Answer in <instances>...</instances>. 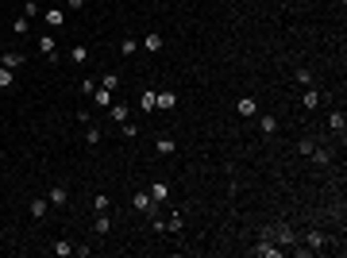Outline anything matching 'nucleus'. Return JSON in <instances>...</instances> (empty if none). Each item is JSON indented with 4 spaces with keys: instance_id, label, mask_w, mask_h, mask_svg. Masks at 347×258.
Listing matches in <instances>:
<instances>
[{
    "instance_id": "obj_1",
    "label": "nucleus",
    "mask_w": 347,
    "mask_h": 258,
    "mask_svg": "<svg viewBox=\"0 0 347 258\" xmlns=\"http://www.w3.org/2000/svg\"><path fill=\"white\" fill-rule=\"evenodd\" d=\"M236 108H239V116H247V120H251V116H258V101H255V97H243Z\"/></svg>"
},
{
    "instance_id": "obj_2",
    "label": "nucleus",
    "mask_w": 347,
    "mask_h": 258,
    "mask_svg": "<svg viewBox=\"0 0 347 258\" xmlns=\"http://www.w3.org/2000/svg\"><path fill=\"white\" fill-rule=\"evenodd\" d=\"M108 108H112L108 116H112L116 123H128V116H131V108H128V104H108Z\"/></svg>"
},
{
    "instance_id": "obj_3",
    "label": "nucleus",
    "mask_w": 347,
    "mask_h": 258,
    "mask_svg": "<svg viewBox=\"0 0 347 258\" xmlns=\"http://www.w3.org/2000/svg\"><path fill=\"white\" fill-rule=\"evenodd\" d=\"M0 66H8V69H19V66H23V54H16V51L0 54Z\"/></svg>"
},
{
    "instance_id": "obj_4",
    "label": "nucleus",
    "mask_w": 347,
    "mask_h": 258,
    "mask_svg": "<svg viewBox=\"0 0 347 258\" xmlns=\"http://www.w3.org/2000/svg\"><path fill=\"white\" fill-rule=\"evenodd\" d=\"M174 104H178V97H174V93H158V101H154V108H162V112H170Z\"/></svg>"
},
{
    "instance_id": "obj_5",
    "label": "nucleus",
    "mask_w": 347,
    "mask_h": 258,
    "mask_svg": "<svg viewBox=\"0 0 347 258\" xmlns=\"http://www.w3.org/2000/svg\"><path fill=\"white\" fill-rule=\"evenodd\" d=\"M39 51L47 54V58H54V51H58V43H54V35H43V39H39Z\"/></svg>"
},
{
    "instance_id": "obj_6",
    "label": "nucleus",
    "mask_w": 347,
    "mask_h": 258,
    "mask_svg": "<svg viewBox=\"0 0 347 258\" xmlns=\"http://www.w3.org/2000/svg\"><path fill=\"white\" fill-rule=\"evenodd\" d=\"M131 205H135V212H150V193H135Z\"/></svg>"
},
{
    "instance_id": "obj_7",
    "label": "nucleus",
    "mask_w": 347,
    "mask_h": 258,
    "mask_svg": "<svg viewBox=\"0 0 347 258\" xmlns=\"http://www.w3.org/2000/svg\"><path fill=\"white\" fill-rule=\"evenodd\" d=\"M143 47H147V51H162V35H158V31H150L147 39H143Z\"/></svg>"
},
{
    "instance_id": "obj_8",
    "label": "nucleus",
    "mask_w": 347,
    "mask_h": 258,
    "mask_svg": "<svg viewBox=\"0 0 347 258\" xmlns=\"http://www.w3.org/2000/svg\"><path fill=\"white\" fill-rule=\"evenodd\" d=\"M93 227H97V235H108V231H112V220H108V216L100 212V216H97V224H93Z\"/></svg>"
},
{
    "instance_id": "obj_9",
    "label": "nucleus",
    "mask_w": 347,
    "mask_h": 258,
    "mask_svg": "<svg viewBox=\"0 0 347 258\" xmlns=\"http://www.w3.org/2000/svg\"><path fill=\"white\" fill-rule=\"evenodd\" d=\"M93 101L108 108V104H112V89H93Z\"/></svg>"
},
{
    "instance_id": "obj_10",
    "label": "nucleus",
    "mask_w": 347,
    "mask_h": 258,
    "mask_svg": "<svg viewBox=\"0 0 347 258\" xmlns=\"http://www.w3.org/2000/svg\"><path fill=\"white\" fill-rule=\"evenodd\" d=\"M328 127H332V131H340V135H344V112H332V116H328Z\"/></svg>"
},
{
    "instance_id": "obj_11",
    "label": "nucleus",
    "mask_w": 347,
    "mask_h": 258,
    "mask_svg": "<svg viewBox=\"0 0 347 258\" xmlns=\"http://www.w3.org/2000/svg\"><path fill=\"white\" fill-rule=\"evenodd\" d=\"M170 197V185H150V201H166Z\"/></svg>"
},
{
    "instance_id": "obj_12",
    "label": "nucleus",
    "mask_w": 347,
    "mask_h": 258,
    "mask_svg": "<svg viewBox=\"0 0 347 258\" xmlns=\"http://www.w3.org/2000/svg\"><path fill=\"white\" fill-rule=\"evenodd\" d=\"M66 197H70L66 185H54V189H50V201H54V205H66Z\"/></svg>"
},
{
    "instance_id": "obj_13",
    "label": "nucleus",
    "mask_w": 347,
    "mask_h": 258,
    "mask_svg": "<svg viewBox=\"0 0 347 258\" xmlns=\"http://www.w3.org/2000/svg\"><path fill=\"white\" fill-rule=\"evenodd\" d=\"M12 73H16V69H8V66H0V89H12V81H16Z\"/></svg>"
},
{
    "instance_id": "obj_14",
    "label": "nucleus",
    "mask_w": 347,
    "mask_h": 258,
    "mask_svg": "<svg viewBox=\"0 0 347 258\" xmlns=\"http://www.w3.org/2000/svg\"><path fill=\"white\" fill-rule=\"evenodd\" d=\"M154 101H158V93H143V97H139V108H143V112H154Z\"/></svg>"
},
{
    "instance_id": "obj_15",
    "label": "nucleus",
    "mask_w": 347,
    "mask_h": 258,
    "mask_svg": "<svg viewBox=\"0 0 347 258\" xmlns=\"http://www.w3.org/2000/svg\"><path fill=\"white\" fill-rule=\"evenodd\" d=\"M70 62H89V47H73L70 51Z\"/></svg>"
},
{
    "instance_id": "obj_16",
    "label": "nucleus",
    "mask_w": 347,
    "mask_h": 258,
    "mask_svg": "<svg viewBox=\"0 0 347 258\" xmlns=\"http://www.w3.org/2000/svg\"><path fill=\"white\" fill-rule=\"evenodd\" d=\"M258 127H262V131H266V135H270V131H274V127H278V120H274V116H258Z\"/></svg>"
},
{
    "instance_id": "obj_17",
    "label": "nucleus",
    "mask_w": 347,
    "mask_h": 258,
    "mask_svg": "<svg viewBox=\"0 0 347 258\" xmlns=\"http://www.w3.org/2000/svg\"><path fill=\"white\" fill-rule=\"evenodd\" d=\"M166 227H170V231H182V227H185V220H182L178 212H170V220H166Z\"/></svg>"
},
{
    "instance_id": "obj_18",
    "label": "nucleus",
    "mask_w": 347,
    "mask_h": 258,
    "mask_svg": "<svg viewBox=\"0 0 347 258\" xmlns=\"http://www.w3.org/2000/svg\"><path fill=\"white\" fill-rule=\"evenodd\" d=\"M47 23H50V27H62V8H50V12H47Z\"/></svg>"
},
{
    "instance_id": "obj_19",
    "label": "nucleus",
    "mask_w": 347,
    "mask_h": 258,
    "mask_svg": "<svg viewBox=\"0 0 347 258\" xmlns=\"http://www.w3.org/2000/svg\"><path fill=\"white\" fill-rule=\"evenodd\" d=\"M31 216L43 220V216H47V201H31Z\"/></svg>"
},
{
    "instance_id": "obj_20",
    "label": "nucleus",
    "mask_w": 347,
    "mask_h": 258,
    "mask_svg": "<svg viewBox=\"0 0 347 258\" xmlns=\"http://www.w3.org/2000/svg\"><path fill=\"white\" fill-rule=\"evenodd\" d=\"M301 104H305V108H316V104H320V93H312V89H309V93L301 97Z\"/></svg>"
},
{
    "instance_id": "obj_21",
    "label": "nucleus",
    "mask_w": 347,
    "mask_h": 258,
    "mask_svg": "<svg viewBox=\"0 0 347 258\" xmlns=\"http://www.w3.org/2000/svg\"><path fill=\"white\" fill-rule=\"evenodd\" d=\"M154 147H158V155H174V139H158Z\"/></svg>"
},
{
    "instance_id": "obj_22",
    "label": "nucleus",
    "mask_w": 347,
    "mask_h": 258,
    "mask_svg": "<svg viewBox=\"0 0 347 258\" xmlns=\"http://www.w3.org/2000/svg\"><path fill=\"white\" fill-rule=\"evenodd\" d=\"M120 51H124V54H128V58H131V54L139 51V43H135V39H124V43H120Z\"/></svg>"
},
{
    "instance_id": "obj_23",
    "label": "nucleus",
    "mask_w": 347,
    "mask_h": 258,
    "mask_svg": "<svg viewBox=\"0 0 347 258\" xmlns=\"http://www.w3.org/2000/svg\"><path fill=\"white\" fill-rule=\"evenodd\" d=\"M23 16H27V19H35V16H39V4H35V0H27V4H23Z\"/></svg>"
},
{
    "instance_id": "obj_24",
    "label": "nucleus",
    "mask_w": 347,
    "mask_h": 258,
    "mask_svg": "<svg viewBox=\"0 0 347 258\" xmlns=\"http://www.w3.org/2000/svg\"><path fill=\"white\" fill-rule=\"evenodd\" d=\"M12 31H16V35H27V16H19V19L12 23Z\"/></svg>"
},
{
    "instance_id": "obj_25",
    "label": "nucleus",
    "mask_w": 347,
    "mask_h": 258,
    "mask_svg": "<svg viewBox=\"0 0 347 258\" xmlns=\"http://www.w3.org/2000/svg\"><path fill=\"white\" fill-rule=\"evenodd\" d=\"M116 85H120V77H116V73H104V81H100V89H116Z\"/></svg>"
},
{
    "instance_id": "obj_26",
    "label": "nucleus",
    "mask_w": 347,
    "mask_h": 258,
    "mask_svg": "<svg viewBox=\"0 0 347 258\" xmlns=\"http://www.w3.org/2000/svg\"><path fill=\"white\" fill-rule=\"evenodd\" d=\"M93 208H97V212H108V197H104V193H97V197H93Z\"/></svg>"
},
{
    "instance_id": "obj_27",
    "label": "nucleus",
    "mask_w": 347,
    "mask_h": 258,
    "mask_svg": "<svg viewBox=\"0 0 347 258\" xmlns=\"http://www.w3.org/2000/svg\"><path fill=\"white\" fill-rule=\"evenodd\" d=\"M120 127H124V135H128V139H135V135H139V123H120Z\"/></svg>"
},
{
    "instance_id": "obj_28",
    "label": "nucleus",
    "mask_w": 347,
    "mask_h": 258,
    "mask_svg": "<svg viewBox=\"0 0 347 258\" xmlns=\"http://www.w3.org/2000/svg\"><path fill=\"white\" fill-rule=\"evenodd\" d=\"M70 251H73L70 243H54V255H58V258H66V255H70Z\"/></svg>"
},
{
    "instance_id": "obj_29",
    "label": "nucleus",
    "mask_w": 347,
    "mask_h": 258,
    "mask_svg": "<svg viewBox=\"0 0 347 258\" xmlns=\"http://www.w3.org/2000/svg\"><path fill=\"white\" fill-rule=\"evenodd\" d=\"M85 139H89V143L97 147V143H100V127H89V131H85Z\"/></svg>"
},
{
    "instance_id": "obj_30",
    "label": "nucleus",
    "mask_w": 347,
    "mask_h": 258,
    "mask_svg": "<svg viewBox=\"0 0 347 258\" xmlns=\"http://www.w3.org/2000/svg\"><path fill=\"white\" fill-rule=\"evenodd\" d=\"M70 8H85V0H70Z\"/></svg>"
}]
</instances>
